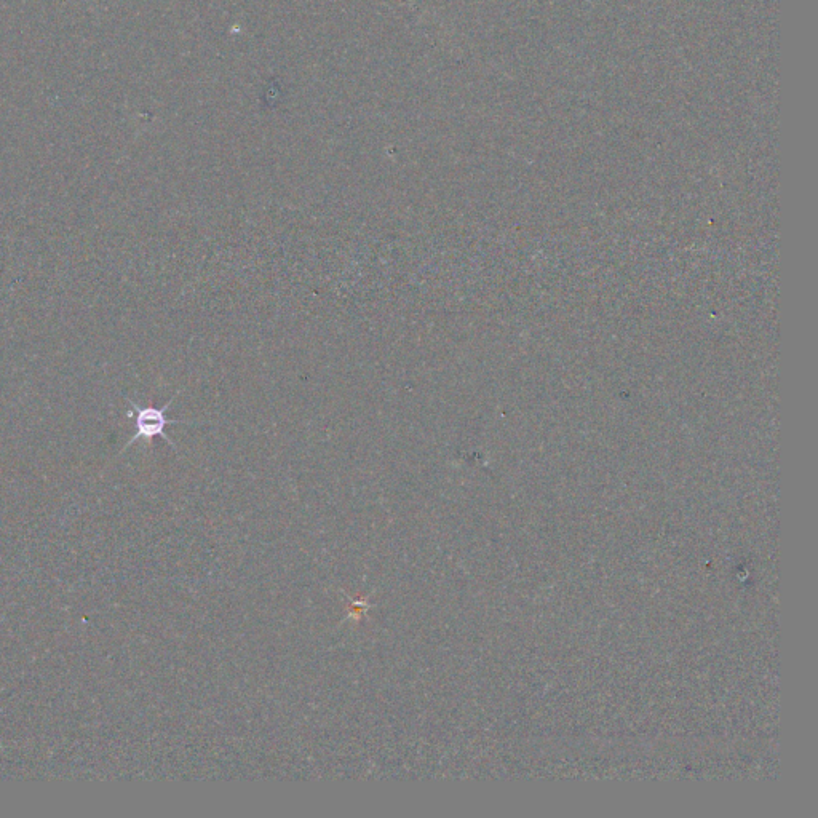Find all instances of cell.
I'll list each match as a JSON object with an SVG mask.
<instances>
[{"instance_id":"cell-1","label":"cell","mask_w":818,"mask_h":818,"mask_svg":"<svg viewBox=\"0 0 818 818\" xmlns=\"http://www.w3.org/2000/svg\"><path fill=\"white\" fill-rule=\"evenodd\" d=\"M181 394V390H178L173 397L168 400L167 405H163L162 408H155V406H139L136 405L135 402L132 400H128L127 402L130 403L133 409V417H135V435L130 438L127 445H125V449L128 446H132L133 443H136L138 440H146L147 443H151V440H154L155 437H162L163 440L167 441L168 445L173 446L176 449L175 443L171 441V438L168 437L167 433H165V429H167V425L171 424H184V421H175V419H167L168 409H170L171 403L175 402L176 397Z\"/></svg>"}]
</instances>
